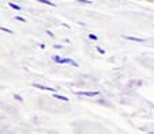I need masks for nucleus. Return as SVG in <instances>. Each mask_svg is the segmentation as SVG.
<instances>
[{"mask_svg":"<svg viewBox=\"0 0 154 134\" xmlns=\"http://www.w3.org/2000/svg\"><path fill=\"white\" fill-rule=\"evenodd\" d=\"M75 95L93 97V96H98V95H100V92H98V91H75Z\"/></svg>","mask_w":154,"mask_h":134,"instance_id":"nucleus-1","label":"nucleus"},{"mask_svg":"<svg viewBox=\"0 0 154 134\" xmlns=\"http://www.w3.org/2000/svg\"><path fill=\"white\" fill-rule=\"evenodd\" d=\"M34 88L37 89H41V91H49V92H57L56 88H52V87H46V85H42V84H38V83H33L32 84Z\"/></svg>","mask_w":154,"mask_h":134,"instance_id":"nucleus-2","label":"nucleus"},{"mask_svg":"<svg viewBox=\"0 0 154 134\" xmlns=\"http://www.w3.org/2000/svg\"><path fill=\"white\" fill-rule=\"evenodd\" d=\"M124 39H127V41H132V42H139V44H143V42L146 39L143 38H139V37H132V35H121Z\"/></svg>","mask_w":154,"mask_h":134,"instance_id":"nucleus-3","label":"nucleus"},{"mask_svg":"<svg viewBox=\"0 0 154 134\" xmlns=\"http://www.w3.org/2000/svg\"><path fill=\"white\" fill-rule=\"evenodd\" d=\"M61 65L63 64H68V65H72V66H75V68H78V62L76 61H74L72 58H68V57H66V58H61V62H60Z\"/></svg>","mask_w":154,"mask_h":134,"instance_id":"nucleus-4","label":"nucleus"},{"mask_svg":"<svg viewBox=\"0 0 154 134\" xmlns=\"http://www.w3.org/2000/svg\"><path fill=\"white\" fill-rule=\"evenodd\" d=\"M53 97L57 100H63V102H68V97L67 96H64V95H59L57 92H53Z\"/></svg>","mask_w":154,"mask_h":134,"instance_id":"nucleus-5","label":"nucleus"},{"mask_svg":"<svg viewBox=\"0 0 154 134\" xmlns=\"http://www.w3.org/2000/svg\"><path fill=\"white\" fill-rule=\"evenodd\" d=\"M33 2H38V3H42V4H46V5H51V7H56V4L52 3L51 0H33Z\"/></svg>","mask_w":154,"mask_h":134,"instance_id":"nucleus-6","label":"nucleus"},{"mask_svg":"<svg viewBox=\"0 0 154 134\" xmlns=\"http://www.w3.org/2000/svg\"><path fill=\"white\" fill-rule=\"evenodd\" d=\"M8 5H10L11 8L16 10V11H21V10H22V7H21V5H18V4H15V3H13V2H10V3H8Z\"/></svg>","mask_w":154,"mask_h":134,"instance_id":"nucleus-7","label":"nucleus"},{"mask_svg":"<svg viewBox=\"0 0 154 134\" xmlns=\"http://www.w3.org/2000/svg\"><path fill=\"white\" fill-rule=\"evenodd\" d=\"M52 61H53V62L60 64L61 62V56H52Z\"/></svg>","mask_w":154,"mask_h":134,"instance_id":"nucleus-8","label":"nucleus"},{"mask_svg":"<svg viewBox=\"0 0 154 134\" xmlns=\"http://www.w3.org/2000/svg\"><path fill=\"white\" fill-rule=\"evenodd\" d=\"M15 20L21 22V23H26V22H27V20L25 19V18H22V16H19V15H16V16H15Z\"/></svg>","mask_w":154,"mask_h":134,"instance_id":"nucleus-9","label":"nucleus"},{"mask_svg":"<svg viewBox=\"0 0 154 134\" xmlns=\"http://www.w3.org/2000/svg\"><path fill=\"white\" fill-rule=\"evenodd\" d=\"M0 30H2V31H4V33H7V34H13V30H10V29H7V27L0 26Z\"/></svg>","mask_w":154,"mask_h":134,"instance_id":"nucleus-10","label":"nucleus"},{"mask_svg":"<svg viewBox=\"0 0 154 134\" xmlns=\"http://www.w3.org/2000/svg\"><path fill=\"white\" fill-rule=\"evenodd\" d=\"M14 99H15V100H18L19 103H22V102H23V97H22L21 95H18V94H14Z\"/></svg>","mask_w":154,"mask_h":134,"instance_id":"nucleus-11","label":"nucleus"},{"mask_svg":"<svg viewBox=\"0 0 154 134\" xmlns=\"http://www.w3.org/2000/svg\"><path fill=\"white\" fill-rule=\"evenodd\" d=\"M96 50L100 53V54H105L106 52H105V49H102L101 46H96Z\"/></svg>","mask_w":154,"mask_h":134,"instance_id":"nucleus-12","label":"nucleus"},{"mask_svg":"<svg viewBox=\"0 0 154 134\" xmlns=\"http://www.w3.org/2000/svg\"><path fill=\"white\" fill-rule=\"evenodd\" d=\"M89 39H91V41H97L98 39V37L96 34H89Z\"/></svg>","mask_w":154,"mask_h":134,"instance_id":"nucleus-13","label":"nucleus"},{"mask_svg":"<svg viewBox=\"0 0 154 134\" xmlns=\"http://www.w3.org/2000/svg\"><path fill=\"white\" fill-rule=\"evenodd\" d=\"M78 3H82V4H91L90 0H76Z\"/></svg>","mask_w":154,"mask_h":134,"instance_id":"nucleus-14","label":"nucleus"},{"mask_svg":"<svg viewBox=\"0 0 154 134\" xmlns=\"http://www.w3.org/2000/svg\"><path fill=\"white\" fill-rule=\"evenodd\" d=\"M46 35H49L51 38H55V34H53V33L51 31V30H46Z\"/></svg>","mask_w":154,"mask_h":134,"instance_id":"nucleus-15","label":"nucleus"},{"mask_svg":"<svg viewBox=\"0 0 154 134\" xmlns=\"http://www.w3.org/2000/svg\"><path fill=\"white\" fill-rule=\"evenodd\" d=\"M63 47H64L63 45H57V44H56V45H53V49H63Z\"/></svg>","mask_w":154,"mask_h":134,"instance_id":"nucleus-16","label":"nucleus"},{"mask_svg":"<svg viewBox=\"0 0 154 134\" xmlns=\"http://www.w3.org/2000/svg\"><path fill=\"white\" fill-rule=\"evenodd\" d=\"M78 24H79V26H82V27H86V24L83 22H78Z\"/></svg>","mask_w":154,"mask_h":134,"instance_id":"nucleus-17","label":"nucleus"},{"mask_svg":"<svg viewBox=\"0 0 154 134\" xmlns=\"http://www.w3.org/2000/svg\"><path fill=\"white\" fill-rule=\"evenodd\" d=\"M38 46H40V47H41V49H45V47H46V46H45V45H44V44H40V45H38Z\"/></svg>","mask_w":154,"mask_h":134,"instance_id":"nucleus-18","label":"nucleus"},{"mask_svg":"<svg viewBox=\"0 0 154 134\" xmlns=\"http://www.w3.org/2000/svg\"><path fill=\"white\" fill-rule=\"evenodd\" d=\"M151 2H153V3H154V0H151Z\"/></svg>","mask_w":154,"mask_h":134,"instance_id":"nucleus-19","label":"nucleus"}]
</instances>
